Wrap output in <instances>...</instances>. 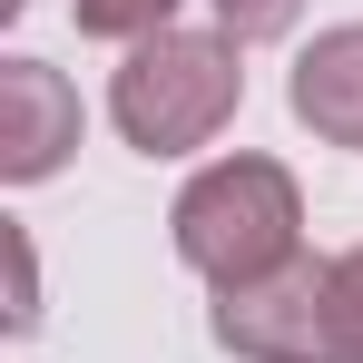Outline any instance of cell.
<instances>
[{
    "label": "cell",
    "mask_w": 363,
    "mask_h": 363,
    "mask_svg": "<svg viewBox=\"0 0 363 363\" xmlns=\"http://www.w3.org/2000/svg\"><path fill=\"white\" fill-rule=\"evenodd\" d=\"M167 226H177L186 265L216 295H236V285H265V275H285L304 255V196L275 157H216V167L186 177Z\"/></svg>",
    "instance_id": "1"
},
{
    "label": "cell",
    "mask_w": 363,
    "mask_h": 363,
    "mask_svg": "<svg viewBox=\"0 0 363 363\" xmlns=\"http://www.w3.org/2000/svg\"><path fill=\"white\" fill-rule=\"evenodd\" d=\"M245 40L226 30H157V40H138L128 69L108 79V118L138 157H186V147H206L216 128L236 118L245 99V69H236Z\"/></svg>",
    "instance_id": "2"
},
{
    "label": "cell",
    "mask_w": 363,
    "mask_h": 363,
    "mask_svg": "<svg viewBox=\"0 0 363 363\" xmlns=\"http://www.w3.org/2000/svg\"><path fill=\"white\" fill-rule=\"evenodd\" d=\"M216 344L236 363H344V334H334V265L295 255L285 275L216 295Z\"/></svg>",
    "instance_id": "3"
},
{
    "label": "cell",
    "mask_w": 363,
    "mask_h": 363,
    "mask_svg": "<svg viewBox=\"0 0 363 363\" xmlns=\"http://www.w3.org/2000/svg\"><path fill=\"white\" fill-rule=\"evenodd\" d=\"M79 147V89L50 60H0V177L40 186Z\"/></svg>",
    "instance_id": "4"
},
{
    "label": "cell",
    "mask_w": 363,
    "mask_h": 363,
    "mask_svg": "<svg viewBox=\"0 0 363 363\" xmlns=\"http://www.w3.org/2000/svg\"><path fill=\"white\" fill-rule=\"evenodd\" d=\"M285 99H295V118L314 128L324 147H363V20L324 30V40L304 50L295 79H285Z\"/></svg>",
    "instance_id": "5"
},
{
    "label": "cell",
    "mask_w": 363,
    "mask_h": 363,
    "mask_svg": "<svg viewBox=\"0 0 363 363\" xmlns=\"http://www.w3.org/2000/svg\"><path fill=\"white\" fill-rule=\"evenodd\" d=\"M69 20L89 30V40H157V30H177V0H69Z\"/></svg>",
    "instance_id": "6"
},
{
    "label": "cell",
    "mask_w": 363,
    "mask_h": 363,
    "mask_svg": "<svg viewBox=\"0 0 363 363\" xmlns=\"http://www.w3.org/2000/svg\"><path fill=\"white\" fill-rule=\"evenodd\" d=\"M304 20V0H216V30L226 40H285Z\"/></svg>",
    "instance_id": "7"
},
{
    "label": "cell",
    "mask_w": 363,
    "mask_h": 363,
    "mask_svg": "<svg viewBox=\"0 0 363 363\" xmlns=\"http://www.w3.org/2000/svg\"><path fill=\"white\" fill-rule=\"evenodd\" d=\"M334 334H344V363H363V245L334 255Z\"/></svg>",
    "instance_id": "8"
},
{
    "label": "cell",
    "mask_w": 363,
    "mask_h": 363,
    "mask_svg": "<svg viewBox=\"0 0 363 363\" xmlns=\"http://www.w3.org/2000/svg\"><path fill=\"white\" fill-rule=\"evenodd\" d=\"M10 275H20V304H10V334H30L40 324V265H30V236L10 226Z\"/></svg>",
    "instance_id": "9"
}]
</instances>
